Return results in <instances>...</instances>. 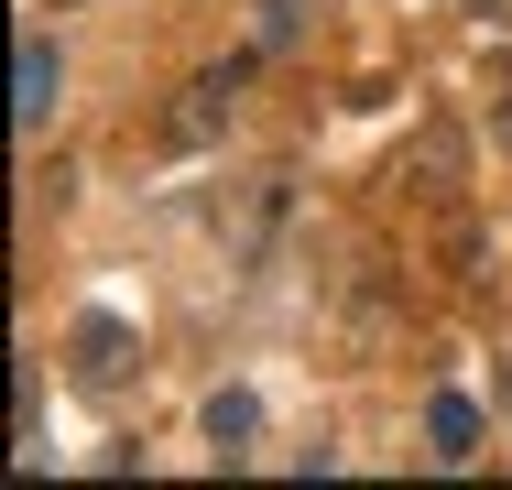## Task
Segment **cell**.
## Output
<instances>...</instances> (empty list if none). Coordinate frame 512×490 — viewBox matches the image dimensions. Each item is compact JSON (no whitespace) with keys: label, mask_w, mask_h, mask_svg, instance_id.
I'll return each mask as SVG.
<instances>
[{"label":"cell","mask_w":512,"mask_h":490,"mask_svg":"<svg viewBox=\"0 0 512 490\" xmlns=\"http://www.w3.org/2000/svg\"><path fill=\"white\" fill-rule=\"evenodd\" d=\"M55 88H66V77H55V44L33 33V44L11 55V120H22V131H44V120H55Z\"/></svg>","instance_id":"obj_1"},{"label":"cell","mask_w":512,"mask_h":490,"mask_svg":"<svg viewBox=\"0 0 512 490\" xmlns=\"http://www.w3.org/2000/svg\"><path fill=\"white\" fill-rule=\"evenodd\" d=\"M425 436H436V458H447V469H458V458H480V403H469V392H436V403H425Z\"/></svg>","instance_id":"obj_2"},{"label":"cell","mask_w":512,"mask_h":490,"mask_svg":"<svg viewBox=\"0 0 512 490\" xmlns=\"http://www.w3.org/2000/svg\"><path fill=\"white\" fill-rule=\"evenodd\" d=\"M120 371H131V327L120 316H88L77 327V382H120Z\"/></svg>","instance_id":"obj_3"},{"label":"cell","mask_w":512,"mask_h":490,"mask_svg":"<svg viewBox=\"0 0 512 490\" xmlns=\"http://www.w3.org/2000/svg\"><path fill=\"white\" fill-rule=\"evenodd\" d=\"M251 436H262V403H251V392H207V447H218V458H240Z\"/></svg>","instance_id":"obj_4"},{"label":"cell","mask_w":512,"mask_h":490,"mask_svg":"<svg viewBox=\"0 0 512 490\" xmlns=\"http://www.w3.org/2000/svg\"><path fill=\"white\" fill-rule=\"evenodd\" d=\"M33 414H44V382H33V360H22V371H11V425L33 436Z\"/></svg>","instance_id":"obj_5"},{"label":"cell","mask_w":512,"mask_h":490,"mask_svg":"<svg viewBox=\"0 0 512 490\" xmlns=\"http://www.w3.org/2000/svg\"><path fill=\"white\" fill-rule=\"evenodd\" d=\"M480 11H491V22H512V0H480Z\"/></svg>","instance_id":"obj_6"}]
</instances>
